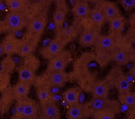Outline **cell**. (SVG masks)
<instances>
[{
	"mask_svg": "<svg viewBox=\"0 0 135 119\" xmlns=\"http://www.w3.org/2000/svg\"><path fill=\"white\" fill-rule=\"evenodd\" d=\"M117 114L112 110H100L93 112L92 117L94 119H114Z\"/></svg>",
	"mask_w": 135,
	"mask_h": 119,
	"instance_id": "obj_31",
	"label": "cell"
},
{
	"mask_svg": "<svg viewBox=\"0 0 135 119\" xmlns=\"http://www.w3.org/2000/svg\"><path fill=\"white\" fill-rule=\"evenodd\" d=\"M91 10L90 3L88 1H75L71 12L78 21H82L88 18Z\"/></svg>",
	"mask_w": 135,
	"mask_h": 119,
	"instance_id": "obj_18",
	"label": "cell"
},
{
	"mask_svg": "<svg viewBox=\"0 0 135 119\" xmlns=\"http://www.w3.org/2000/svg\"><path fill=\"white\" fill-rule=\"evenodd\" d=\"M121 35H115L109 32L107 34H100L95 43V49L110 52L118 45Z\"/></svg>",
	"mask_w": 135,
	"mask_h": 119,
	"instance_id": "obj_12",
	"label": "cell"
},
{
	"mask_svg": "<svg viewBox=\"0 0 135 119\" xmlns=\"http://www.w3.org/2000/svg\"><path fill=\"white\" fill-rule=\"evenodd\" d=\"M3 103L2 102V101L0 100V112H1V110H3Z\"/></svg>",
	"mask_w": 135,
	"mask_h": 119,
	"instance_id": "obj_41",
	"label": "cell"
},
{
	"mask_svg": "<svg viewBox=\"0 0 135 119\" xmlns=\"http://www.w3.org/2000/svg\"><path fill=\"white\" fill-rule=\"evenodd\" d=\"M8 9L11 12H26L27 4L25 0H5Z\"/></svg>",
	"mask_w": 135,
	"mask_h": 119,
	"instance_id": "obj_29",
	"label": "cell"
},
{
	"mask_svg": "<svg viewBox=\"0 0 135 119\" xmlns=\"http://www.w3.org/2000/svg\"><path fill=\"white\" fill-rule=\"evenodd\" d=\"M11 74L0 70V92L3 93L8 90L10 85Z\"/></svg>",
	"mask_w": 135,
	"mask_h": 119,
	"instance_id": "obj_32",
	"label": "cell"
},
{
	"mask_svg": "<svg viewBox=\"0 0 135 119\" xmlns=\"http://www.w3.org/2000/svg\"><path fill=\"white\" fill-rule=\"evenodd\" d=\"M96 6L103 13L106 22H109L111 19L122 15L119 7L114 1L103 0Z\"/></svg>",
	"mask_w": 135,
	"mask_h": 119,
	"instance_id": "obj_15",
	"label": "cell"
},
{
	"mask_svg": "<svg viewBox=\"0 0 135 119\" xmlns=\"http://www.w3.org/2000/svg\"><path fill=\"white\" fill-rule=\"evenodd\" d=\"M88 18L94 25L100 30H102L106 22V20L103 13L96 6L94 7L91 8Z\"/></svg>",
	"mask_w": 135,
	"mask_h": 119,
	"instance_id": "obj_27",
	"label": "cell"
},
{
	"mask_svg": "<svg viewBox=\"0 0 135 119\" xmlns=\"http://www.w3.org/2000/svg\"><path fill=\"white\" fill-rule=\"evenodd\" d=\"M108 22L109 33L115 35L123 34L126 25V19L122 15L111 19Z\"/></svg>",
	"mask_w": 135,
	"mask_h": 119,
	"instance_id": "obj_26",
	"label": "cell"
},
{
	"mask_svg": "<svg viewBox=\"0 0 135 119\" xmlns=\"http://www.w3.org/2000/svg\"><path fill=\"white\" fill-rule=\"evenodd\" d=\"M129 74L133 79L135 80V64L129 70Z\"/></svg>",
	"mask_w": 135,
	"mask_h": 119,
	"instance_id": "obj_38",
	"label": "cell"
},
{
	"mask_svg": "<svg viewBox=\"0 0 135 119\" xmlns=\"http://www.w3.org/2000/svg\"><path fill=\"white\" fill-rule=\"evenodd\" d=\"M102 1H103V0H87V1H88L89 3L94 4V5L95 6L98 5V4Z\"/></svg>",
	"mask_w": 135,
	"mask_h": 119,
	"instance_id": "obj_39",
	"label": "cell"
},
{
	"mask_svg": "<svg viewBox=\"0 0 135 119\" xmlns=\"http://www.w3.org/2000/svg\"><path fill=\"white\" fill-rule=\"evenodd\" d=\"M66 117L68 119H84L92 117V114L85 103L79 102L69 105Z\"/></svg>",
	"mask_w": 135,
	"mask_h": 119,
	"instance_id": "obj_14",
	"label": "cell"
},
{
	"mask_svg": "<svg viewBox=\"0 0 135 119\" xmlns=\"http://www.w3.org/2000/svg\"><path fill=\"white\" fill-rule=\"evenodd\" d=\"M82 90L79 87L69 88L62 93V99L69 105L76 104L79 102L80 97Z\"/></svg>",
	"mask_w": 135,
	"mask_h": 119,
	"instance_id": "obj_25",
	"label": "cell"
},
{
	"mask_svg": "<svg viewBox=\"0 0 135 119\" xmlns=\"http://www.w3.org/2000/svg\"><path fill=\"white\" fill-rule=\"evenodd\" d=\"M50 3H54L56 5H66L67 4L66 0H48Z\"/></svg>",
	"mask_w": 135,
	"mask_h": 119,
	"instance_id": "obj_37",
	"label": "cell"
},
{
	"mask_svg": "<svg viewBox=\"0 0 135 119\" xmlns=\"http://www.w3.org/2000/svg\"><path fill=\"white\" fill-rule=\"evenodd\" d=\"M128 118H135V103L132 107L129 108V111L127 113Z\"/></svg>",
	"mask_w": 135,
	"mask_h": 119,
	"instance_id": "obj_36",
	"label": "cell"
},
{
	"mask_svg": "<svg viewBox=\"0 0 135 119\" xmlns=\"http://www.w3.org/2000/svg\"><path fill=\"white\" fill-rule=\"evenodd\" d=\"M31 84L19 81L11 89L13 98L18 100L28 97L31 90Z\"/></svg>",
	"mask_w": 135,
	"mask_h": 119,
	"instance_id": "obj_24",
	"label": "cell"
},
{
	"mask_svg": "<svg viewBox=\"0 0 135 119\" xmlns=\"http://www.w3.org/2000/svg\"><path fill=\"white\" fill-rule=\"evenodd\" d=\"M110 55L112 61L118 66H125L130 61H133L132 55L126 48L124 43L123 34L120 36L118 45L110 51Z\"/></svg>",
	"mask_w": 135,
	"mask_h": 119,
	"instance_id": "obj_9",
	"label": "cell"
},
{
	"mask_svg": "<svg viewBox=\"0 0 135 119\" xmlns=\"http://www.w3.org/2000/svg\"><path fill=\"white\" fill-rule=\"evenodd\" d=\"M15 117L16 118L32 119L38 117L37 103L33 99L27 97L17 100L15 106Z\"/></svg>",
	"mask_w": 135,
	"mask_h": 119,
	"instance_id": "obj_3",
	"label": "cell"
},
{
	"mask_svg": "<svg viewBox=\"0 0 135 119\" xmlns=\"http://www.w3.org/2000/svg\"><path fill=\"white\" fill-rule=\"evenodd\" d=\"M81 29V24L80 22L77 20V22L72 25L67 27H63L62 28L56 31V37L62 41L65 44L67 45L73 42L79 36Z\"/></svg>",
	"mask_w": 135,
	"mask_h": 119,
	"instance_id": "obj_10",
	"label": "cell"
},
{
	"mask_svg": "<svg viewBox=\"0 0 135 119\" xmlns=\"http://www.w3.org/2000/svg\"><path fill=\"white\" fill-rule=\"evenodd\" d=\"M100 69L94 52H84L73 63L71 78L82 92L91 93L94 84L98 80Z\"/></svg>",
	"mask_w": 135,
	"mask_h": 119,
	"instance_id": "obj_1",
	"label": "cell"
},
{
	"mask_svg": "<svg viewBox=\"0 0 135 119\" xmlns=\"http://www.w3.org/2000/svg\"><path fill=\"white\" fill-rule=\"evenodd\" d=\"M128 23L131 28L135 29V12L130 15L128 19Z\"/></svg>",
	"mask_w": 135,
	"mask_h": 119,
	"instance_id": "obj_35",
	"label": "cell"
},
{
	"mask_svg": "<svg viewBox=\"0 0 135 119\" xmlns=\"http://www.w3.org/2000/svg\"><path fill=\"white\" fill-rule=\"evenodd\" d=\"M47 24V16L46 13H43L30 19L27 28L30 34L40 37L44 32Z\"/></svg>",
	"mask_w": 135,
	"mask_h": 119,
	"instance_id": "obj_11",
	"label": "cell"
},
{
	"mask_svg": "<svg viewBox=\"0 0 135 119\" xmlns=\"http://www.w3.org/2000/svg\"><path fill=\"white\" fill-rule=\"evenodd\" d=\"M79 21L82 27L79 36V45L85 48L94 46L98 36L101 34L102 30L94 25L88 18Z\"/></svg>",
	"mask_w": 135,
	"mask_h": 119,
	"instance_id": "obj_2",
	"label": "cell"
},
{
	"mask_svg": "<svg viewBox=\"0 0 135 119\" xmlns=\"http://www.w3.org/2000/svg\"><path fill=\"white\" fill-rule=\"evenodd\" d=\"M37 69L30 66L29 65L23 64L19 67L17 71L19 81L32 84L36 79V72Z\"/></svg>",
	"mask_w": 135,
	"mask_h": 119,
	"instance_id": "obj_22",
	"label": "cell"
},
{
	"mask_svg": "<svg viewBox=\"0 0 135 119\" xmlns=\"http://www.w3.org/2000/svg\"><path fill=\"white\" fill-rule=\"evenodd\" d=\"M66 45L62 41L55 37L48 44L40 49V53L45 59L48 61L62 51Z\"/></svg>",
	"mask_w": 135,
	"mask_h": 119,
	"instance_id": "obj_13",
	"label": "cell"
},
{
	"mask_svg": "<svg viewBox=\"0 0 135 119\" xmlns=\"http://www.w3.org/2000/svg\"><path fill=\"white\" fill-rule=\"evenodd\" d=\"M118 101L122 105L128 108L132 107L135 103V93L128 91L127 92L118 93Z\"/></svg>",
	"mask_w": 135,
	"mask_h": 119,
	"instance_id": "obj_30",
	"label": "cell"
},
{
	"mask_svg": "<svg viewBox=\"0 0 135 119\" xmlns=\"http://www.w3.org/2000/svg\"><path fill=\"white\" fill-rule=\"evenodd\" d=\"M94 53L97 63L102 69L105 68L112 61L110 51L95 49Z\"/></svg>",
	"mask_w": 135,
	"mask_h": 119,
	"instance_id": "obj_28",
	"label": "cell"
},
{
	"mask_svg": "<svg viewBox=\"0 0 135 119\" xmlns=\"http://www.w3.org/2000/svg\"><path fill=\"white\" fill-rule=\"evenodd\" d=\"M111 87L106 79L99 80L94 84L91 93L93 97L95 98H107L109 96Z\"/></svg>",
	"mask_w": 135,
	"mask_h": 119,
	"instance_id": "obj_20",
	"label": "cell"
},
{
	"mask_svg": "<svg viewBox=\"0 0 135 119\" xmlns=\"http://www.w3.org/2000/svg\"><path fill=\"white\" fill-rule=\"evenodd\" d=\"M40 115L45 119H59L61 118L60 107L54 101L40 103Z\"/></svg>",
	"mask_w": 135,
	"mask_h": 119,
	"instance_id": "obj_16",
	"label": "cell"
},
{
	"mask_svg": "<svg viewBox=\"0 0 135 119\" xmlns=\"http://www.w3.org/2000/svg\"><path fill=\"white\" fill-rule=\"evenodd\" d=\"M68 13V7L66 5H56L53 13V21L56 31L64 27L65 21Z\"/></svg>",
	"mask_w": 135,
	"mask_h": 119,
	"instance_id": "obj_21",
	"label": "cell"
},
{
	"mask_svg": "<svg viewBox=\"0 0 135 119\" xmlns=\"http://www.w3.org/2000/svg\"><path fill=\"white\" fill-rule=\"evenodd\" d=\"M105 79L111 87L115 88L118 93L131 91L130 81L120 67L117 66L113 68Z\"/></svg>",
	"mask_w": 135,
	"mask_h": 119,
	"instance_id": "obj_4",
	"label": "cell"
},
{
	"mask_svg": "<svg viewBox=\"0 0 135 119\" xmlns=\"http://www.w3.org/2000/svg\"><path fill=\"white\" fill-rule=\"evenodd\" d=\"M37 82L36 93L40 104L54 101L53 94L50 90V86L46 83L44 79L41 78Z\"/></svg>",
	"mask_w": 135,
	"mask_h": 119,
	"instance_id": "obj_17",
	"label": "cell"
},
{
	"mask_svg": "<svg viewBox=\"0 0 135 119\" xmlns=\"http://www.w3.org/2000/svg\"><path fill=\"white\" fill-rule=\"evenodd\" d=\"M3 1H4V0H0V7H1L2 4L3 3Z\"/></svg>",
	"mask_w": 135,
	"mask_h": 119,
	"instance_id": "obj_42",
	"label": "cell"
},
{
	"mask_svg": "<svg viewBox=\"0 0 135 119\" xmlns=\"http://www.w3.org/2000/svg\"><path fill=\"white\" fill-rule=\"evenodd\" d=\"M29 20L26 12H11L6 15L4 26L8 31H19L27 27Z\"/></svg>",
	"mask_w": 135,
	"mask_h": 119,
	"instance_id": "obj_5",
	"label": "cell"
},
{
	"mask_svg": "<svg viewBox=\"0 0 135 119\" xmlns=\"http://www.w3.org/2000/svg\"><path fill=\"white\" fill-rule=\"evenodd\" d=\"M30 38L23 41H21L18 54L23 57H27L32 54L37 47L40 37L36 36L30 34Z\"/></svg>",
	"mask_w": 135,
	"mask_h": 119,
	"instance_id": "obj_19",
	"label": "cell"
},
{
	"mask_svg": "<svg viewBox=\"0 0 135 119\" xmlns=\"http://www.w3.org/2000/svg\"><path fill=\"white\" fill-rule=\"evenodd\" d=\"M42 78L50 87H62L71 80V72H67L66 70H48Z\"/></svg>",
	"mask_w": 135,
	"mask_h": 119,
	"instance_id": "obj_7",
	"label": "cell"
},
{
	"mask_svg": "<svg viewBox=\"0 0 135 119\" xmlns=\"http://www.w3.org/2000/svg\"><path fill=\"white\" fill-rule=\"evenodd\" d=\"M4 55H5V54H4L3 44H2V43H0V58L3 57V56Z\"/></svg>",
	"mask_w": 135,
	"mask_h": 119,
	"instance_id": "obj_40",
	"label": "cell"
},
{
	"mask_svg": "<svg viewBox=\"0 0 135 119\" xmlns=\"http://www.w3.org/2000/svg\"><path fill=\"white\" fill-rule=\"evenodd\" d=\"M87 1V0H75V1Z\"/></svg>",
	"mask_w": 135,
	"mask_h": 119,
	"instance_id": "obj_43",
	"label": "cell"
},
{
	"mask_svg": "<svg viewBox=\"0 0 135 119\" xmlns=\"http://www.w3.org/2000/svg\"><path fill=\"white\" fill-rule=\"evenodd\" d=\"M86 107L88 108L92 114L95 111L100 110L109 109L119 113L120 109V103L118 100L111 99L109 97L107 98H95L93 97L91 101L85 103Z\"/></svg>",
	"mask_w": 135,
	"mask_h": 119,
	"instance_id": "obj_6",
	"label": "cell"
},
{
	"mask_svg": "<svg viewBox=\"0 0 135 119\" xmlns=\"http://www.w3.org/2000/svg\"><path fill=\"white\" fill-rule=\"evenodd\" d=\"M16 64L11 56L6 55L1 62L2 70L11 74L15 69Z\"/></svg>",
	"mask_w": 135,
	"mask_h": 119,
	"instance_id": "obj_33",
	"label": "cell"
},
{
	"mask_svg": "<svg viewBox=\"0 0 135 119\" xmlns=\"http://www.w3.org/2000/svg\"><path fill=\"white\" fill-rule=\"evenodd\" d=\"M73 61L72 53L64 49L59 54L48 60L47 70H66L67 67Z\"/></svg>",
	"mask_w": 135,
	"mask_h": 119,
	"instance_id": "obj_8",
	"label": "cell"
},
{
	"mask_svg": "<svg viewBox=\"0 0 135 119\" xmlns=\"http://www.w3.org/2000/svg\"><path fill=\"white\" fill-rule=\"evenodd\" d=\"M119 1L126 12H131L135 9V0H119Z\"/></svg>",
	"mask_w": 135,
	"mask_h": 119,
	"instance_id": "obj_34",
	"label": "cell"
},
{
	"mask_svg": "<svg viewBox=\"0 0 135 119\" xmlns=\"http://www.w3.org/2000/svg\"><path fill=\"white\" fill-rule=\"evenodd\" d=\"M21 43V41L15 37L14 36H10L7 37L2 43L4 54L6 55L12 56L15 54H18Z\"/></svg>",
	"mask_w": 135,
	"mask_h": 119,
	"instance_id": "obj_23",
	"label": "cell"
}]
</instances>
